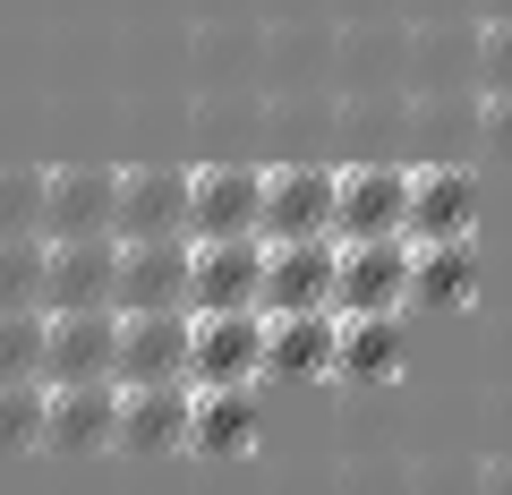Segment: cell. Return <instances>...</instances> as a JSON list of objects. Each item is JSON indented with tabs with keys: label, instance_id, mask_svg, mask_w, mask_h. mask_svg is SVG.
I'll return each instance as SVG.
<instances>
[{
	"label": "cell",
	"instance_id": "6da1fadb",
	"mask_svg": "<svg viewBox=\"0 0 512 495\" xmlns=\"http://www.w3.org/2000/svg\"><path fill=\"white\" fill-rule=\"evenodd\" d=\"M333 197H342V171L325 163H282L265 171V214H256V239L282 248V239H333Z\"/></svg>",
	"mask_w": 512,
	"mask_h": 495
},
{
	"label": "cell",
	"instance_id": "7a4b0ae2",
	"mask_svg": "<svg viewBox=\"0 0 512 495\" xmlns=\"http://www.w3.org/2000/svg\"><path fill=\"white\" fill-rule=\"evenodd\" d=\"M410 239H350L333 265V316H402L410 299Z\"/></svg>",
	"mask_w": 512,
	"mask_h": 495
},
{
	"label": "cell",
	"instance_id": "3957f363",
	"mask_svg": "<svg viewBox=\"0 0 512 495\" xmlns=\"http://www.w3.org/2000/svg\"><path fill=\"white\" fill-rule=\"evenodd\" d=\"M410 188H419V171L402 163H359L342 171V197H333V239H402L410 222Z\"/></svg>",
	"mask_w": 512,
	"mask_h": 495
},
{
	"label": "cell",
	"instance_id": "277c9868",
	"mask_svg": "<svg viewBox=\"0 0 512 495\" xmlns=\"http://www.w3.org/2000/svg\"><path fill=\"white\" fill-rule=\"evenodd\" d=\"M265 376V316L256 308H222V316H197L188 333V385H256Z\"/></svg>",
	"mask_w": 512,
	"mask_h": 495
},
{
	"label": "cell",
	"instance_id": "5b68a950",
	"mask_svg": "<svg viewBox=\"0 0 512 495\" xmlns=\"http://www.w3.org/2000/svg\"><path fill=\"white\" fill-rule=\"evenodd\" d=\"M256 214H265V171L248 163L188 171V239H256Z\"/></svg>",
	"mask_w": 512,
	"mask_h": 495
},
{
	"label": "cell",
	"instance_id": "8992f818",
	"mask_svg": "<svg viewBox=\"0 0 512 495\" xmlns=\"http://www.w3.org/2000/svg\"><path fill=\"white\" fill-rule=\"evenodd\" d=\"M188 257H197V239H120V291H111V308L120 316L188 308Z\"/></svg>",
	"mask_w": 512,
	"mask_h": 495
},
{
	"label": "cell",
	"instance_id": "52a82bcc",
	"mask_svg": "<svg viewBox=\"0 0 512 495\" xmlns=\"http://www.w3.org/2000/svg\"><path fill=\"white\" fill-rule=\"evenodd\" d=\"M333 265H342V239H282V248H265V282H256V316H299V308H333Z\"/></svg>",
	"mask_w": 512,
	"mask_h": 495
},
{
	"label": "cell",
	"instance_id": "ba28073f",
	"mask_svg": "<svg viewBox=\"0 0 512 495\" xmlns=\"http://www.w3.org/2000/svg\"><path fill=\"white\" fill-rule=\"evenodd\" d=\"M188 333L197 316L163 308V316H120V359H111V385H188Z\"/></svg>",
	"mask_w": 512,
	"mask_h": 495
},
{
	"label": "cell",
	"instance_id": "9c48e42d",
	"mask_svg": "<svg viewBox=\"0 0 512 495\" xmlns=\"http://www.w3.org/2000/svg\"><path fill=\"white\" fill-rule=\"evenodd\" d=\"M111 214H120V171L103 163L43 171V239H111Z\"/></svg>",
	"mask_w": 512,
	"mask_h": 495
},
{
	"label": "cell",
	"instance_id": "30bf717a",
	"mask_svg": "<svg viewBox=\"0 0 512 495\" xmlns=\"http://www.w3.org/2000/svg\"><path fill=\"white\" fill-rule=\"evenodd\" d=\"M111 291H120V239H52V265H43V316L111 308Z\"/></svg>",
	"mask_w": 512,
	"mask_h": 495
},
{
	"label": "cell",
	"instance_id": "8fae6325",
	"mask_svg": "<svg viewBox=\"0 0 512 495\" xmlns=\"http://www.w3.org/2000/svg\"><path fill=\"white\" fill-rule=\"evenodd\" d=\"M256 282H265V239H197V257H188V316L256 308Z\"/></svg>",
	"mask_w": 512,
	"mask_h": 495
},
{
	"label": "cell",
	"instance_id": "7c38bea8",
	"mask_svg": "<svg viewBox=\"0 0 512 495\" xmlns=\"http://www.w3.org/2000/svg\"><path fill=\"white\" fill-rule=\"evenodd\" d=\"M111 239H188V171H171V163L120 171V214H111Z\"/></svg>",
	"mask_w": 512,
	"mask_h": 495
},
{
	"label": "cell",
	"instance_id": "4fadbf2b",
	"mask_svg": "<svg viewBox=\"0 0 512 495\" xmlns=\"http://www.w3.org/2000/svg\"><path fill=\"white\" fill-rule=\"evenodd\" d=\"M120 359V308H86V316H52L43 342V385H94Z\"/></svg>",
	"mask_w": 512,
	"mask_h": 495
},
{
	"label": "cell",
	"instance_id": "5bb4252c",
	"mask_svg": "<svg viewBox=\"0 0 512 495\" xmlns=\"http://www.w3.org/2000/svg\"><path fill=\"white\" fill-rule=\"evenodd\" d=\"M43 444H52V453H103V444H120V385H111V376H94V385H52Z\"/></svg>",
	"mask_w": 512,
	"mask_h": 495
},
{
	"label": "cell",
	"instance_id": "9a60e30c",
	"mask_svg": "<svg viewBox=\"0 0 512 495\" xmlns=\"http://www.w3.org/2000/svg\"><path fill=\"white\" fill-rule=\"evenodd\" d=\"M470 222H478V180L453 171V163H427L419 188H410L402 239H410V248H436V239H470Z\"/></svg>",
	"mask_w": 512,
	"mask_h": 495
},
{
	"label": "cell",
	"instance_id": "2e32d148",
	"mask_svg": "<svg viewBox=\"0 0 512 495\" xmlns=\"http://www.w3.org/2000/svg\"><path fill=\"white\" fill-rule=\"evenodd\" d=\"M197 385H128L120 393V444L128 453H180Z\"/></svg>",
	"mask_w": 512,
	"mask_h": 495
},
{
	"label": "cell",
	"instance_id": "e0dca14e",
	"mask_svg": "<svg viewBox=\"0 0 512 495\" xmlns=\"http://www.w3.org/2000/svg\"><path fill=\"white\" fill-rule=\"evenodd\" d=\"M342 316L333 308H299V316H265V376H325Z\"/></svg>",
	"mask_w": 512,
	"mask_h": 495
},
{
	"label": "cell",
	"instance_id": "ac0fdd59",
	"mask_svg": "<svg viewBox=\"0 0 512 495\" xmlns=\"http://www.w3.org/2000/svg\"><path fill=\"white\" fill-rule=\"evenodd\" d=\"M188 444L197 453H248L256 444V385H205L188 402Z\"/></svg>",
	"mask_w": 512,
	"mask_h": 495
},
{
	"label": "cell",
	"instance_id": "d6986e66",
	"mask_svg": "<svg viewBox=\"0 0 512 495\" xmlns=\"http://www.w3.org/2000/svg\"><path fill=\"white\" fill-rule=\"evenodd\" d=\"M470 291H478L470 239H436V248H419V257H410V299H427V308H461Z\"/></svg>",
	"mask_w": 512,
	"mask_h": 495
},
{
	"label": "cell",
	"instance_id": "ffe728a7",
	"mask_svg": "<svg viewBox=\"0 0 512 495\" xmlns=\"http://www.w3.org/2000/svg\"><path fill=\"white\" fill-rule=\"evenodd\" d=\"M333 367L342 376H393L402 367V316H342V342H333Z\"/></svg>",
	"mask_w": 512,
	"mask_h": 495
},
{
	"label": "cell",
	"instance_id": "44dd1931",
	"mask_svg": "<svg viewBox=\"0 0 512 495\" xmlns=\"http://www.w3.org/2000/svg\"><path fill=\"white\" fill-rule=\"evenodd\" d=\"M43 265H52V239H0V316L43 308Z\"/></svg>",
	"mask_w": 512,
	"mask_h": 495
},
{
	"label": "cell",
	"instance_id": "7402d4cb",
	"mask_svg": "<svg viewBox=\"0 0 512 495\" xmlns=\"http://www.w3.org/2000/svg\"><path fill=\"white\" fill-rule=\"evenodd\" d=\"M43 342H52V316H43V308L0 316V385H26V376H43Z\"/></svg>",
	"mask_w": 512,
	"mask_h": 495
},
{
	"label": "cell",
	"instance_id": "603a6c76",
	"mask_svg": "<svg viewBox=\"0 0 512 495\" xmlns=\"http://www.w3.org/2000/svg\"><path fill=\"white\" fill-rule=\"evenodd\" d=\"M43 410H52V385L26 376V385H0V453H26L43 444Z\"/></svg>",
	"mask_w": 512,
	"mask_h": 495
},
{
	"label": "cell",
	"instance_id": "cb8c5ba5",
	"mask_svg": "<svg viewBox=\"0 0 512 495\" xmlns=\"http://www.w3.org/2000/svg\"><path fill=\"white\" fill-rule=\"evenodd\" d=\"M0 239H43V171L0 163Z\"/></svg>",
	"mask_w": 512,
	"mask_h": 495
},
{
	"label": "cell",
	"instance_id": "d4e9b609",
	"mask_svg": "<svg viewBox=\"0 0 512 495\" xmlns=\"http://www.w3.org/2000/svg\"><path fill=\"white\" fill-rule=\"evenodd\" d=\"M478 86H512V18H487L478 26Z\"/></svg>",
	"mask_w": 512,
	"mask_h": 495
},
{
	"label": "cell",
	"instance_id": "484cf974",
	"mask_svg": "<svg viewBox=\"0 0 512 495\" xmlns=\"http://www.w3.org/2000/svg\"><path fill=\"white\" fill-rule=\"evenodd\" d=\"M478 146H487V154H512V86H495L487 103H478Z\"/></svg>",
	"mask_w": 512,
	"mask_h": 495
},
{
	"label": "cell",
	"instance_id": "4316f807",
	"mask_svg": "<svg viewBox=\"0 0 512 495\" xmlns=\"http://www.w3.org/2000/svg\"><path fill=\"white\" fill-rule=\"evenodd\" d=\"M487 495H512V470H495V478H487Z\"/></svg>",
	"mask_w": 512,
	"mask_h": 495
},
{
	"label": "cell",
	"instance_id": "83f0119b",
	"mask_svg": "<svg viewBox=\"0 0 512 495\" xmlns=\"http://www.w3.org/2000/svg\"><path fill=\"white\" fill-rule=\"evenodd\" d=\"M487 18H512V0H487Z\"/></svg>",
	"mask_w": 512,
	"mask_h": 495
}]
</instances>
